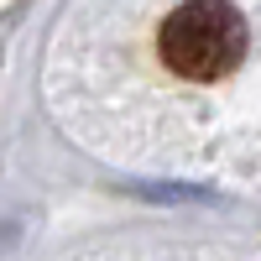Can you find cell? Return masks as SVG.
Wrapping results in <instances>:
<instances>
[{
  "mask_svg": "<svg viewBox=\"0 0 261 261\" xmlns=\"http://www.w3.org/2000/svg\"><path fill=\"white\" fill-rule=\"evenodd\" d=\"M157 53L183 79H225L246 58V16L230 0H188L162 21Z\"/></svg>",
  "mask_w": 261,
  "mask_h": 261,
  "instance_id": "6da1fadb",
  "label": "cell"
}]
</instances>
